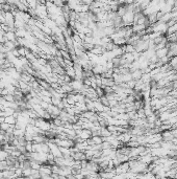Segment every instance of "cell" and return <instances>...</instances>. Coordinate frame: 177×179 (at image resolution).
<instances>
[{
    "label": "cell",
    "instance_id": "277c9868",
    "mask_svg": "<svg viewBox=\"0 0 177 179\" xmlns=\"http://www.w3.org/2000/svg\"><path fill=\"white\" fill-rule=\"evenodd\" d=\"M5 37L6 39L9 40V41H16L17 40V35H16L15 30H9V32H6L5 33Z\"/></svg>",
    "mask_w": 177,
    "mask_h": 179
},
{
    "label": "cell",
    "instance_id": "8fae6325",
    "mask_svg": "<svg viewBox=\"0 0 177 179\" xmlns=\"http://www.w3.org/2000/svg\"><path fill=\"white\" fill-rule=\"evenodd\" d=\"M0 11H2V3L0 2Z\"/></svg>",
    "mask_w": 177,
    "mask_h": 179
},
{
    "label": "cell",
    "instance_id": "7a4b0ae2",
    "mask_svg": "<svg viewBox=\"0 0 177 179\" xmlns=\"http://www.w3.org/2000/svg\"><path fill=\"white\" fill-rule=\"evenodd\" d=\"M168 52H169V47L167 46V45H166L165 47L158 48V49H156V50H155V55L157 56V58H158V59L166 57V56H168Z\"/></svg>",
    "mask_w": 177,
    "mask_h": 179
},
{
    "label": "cell",
    "instance_id": "5b68a950",
    "mask_svg": "<svg viewBox=\"0 0 177 179\" xmlns=\"http://www.w3.org/2000/svg\"><path fill=\"white\" fill-rule=\"evenodd\" d=\"M4 122L9 124V125H16V122H17V117L13 114V115H9V116H5V119H4Z\"/></svg>",
    "mask_w": 177,
    "mask_h": 179
},
{
    "label": "cell",
    "instance_id": "3957f363",
    "mask_svg": "<svg viewBox=\"0 0 177 179\" xmlns=\"http://www.w3.org/2000/svg\"><path fill=\"white\" fill-rule=\"evenodd\" d=\"M142 75H143V71L141 69H134L131 71V77H132V80L134 81H139L141 80Z\"/></svg>",
    "mask_w": 177,
    "mask_h": 179
},
{
    "label": "cell",
    "instance_id": "52a82bcc",
    "mask_svg": "<svg viewBox=\"0 0 177 179\" xmlns=\"http://www.w3.org/2000/svg\"><path fill=\"white\" fill-rule=\"evenodd\" d=\"M42 164L38 161L33 160V159H30V168L33 169V170H40V168H41Z\"/></svg>",
    "mask_w": 177,
    "mask_h": 179
},
{
    "label": "cell",
    "instance_id": "6da1fadb",
    "mask_svg": "<svg viewBox=\"0 0 177 179\" xmlns=\"http://www.w3.org/2000/svg\"><path fill=\"white\" fill-rule=\"evenodd\" d=\"M47 111L51 114V117H52V119L54 118V117L59 116V113H61V109H59L57 106H55V105H53V104H50L49 106H48Z\"/></svg>",
    "mask_w": 177,
    "mask_h": 179
},
{
    "label": "cell",
    "instance_id": "9c48e42d",
    "mask_svg": "<svg viewBox=\"0 0 177 179\" xmlns=\"http://www.w3.org/2000/svg\"><path fill=\"white\" fill-rule=\"evenodd\" d=\"M3 98H4L7 102H15V96H14L13 93H9V94L4 96Z\"/></svg>",
    "mask_w": 177,
    "mask_h": 179
},
{
    "label": "cell",
    "instance_id": "30bf717a",
    "mask_svg": "<svg viewBox=\"0 0 177 179\" xmlns=\"http://www.w3.org/2000/svg\"><path fill=\"white\" fill-rule=\"evenodd\" d=\"M4 119H5V117H4V116H0V124L4 122Z\"/></svg>",
    "mask_w": 177,
    "mask_h": 179
},
{
    "label": "cell",
    "instance_id": "ba28073f",
    "mask_svg": "<svg viewBox=\"0 0 177 179\" xmlns=\"http://www.w3.org/2000/svg\"><path fill=\"white\" fill-rule=\"evenodd\" d=\"M136 1V0H119V3H120V4H126V5H129V4H133Z\"/></svg>",
    "mask_w": 177,
    "mask_h": 179
},
{
    "label": "cell",
    "instance_id": "8992f818",
    "mask_svg": "<svg viewBox=\"0 0 177 179\" xmlns=\"http://www.w3.org/2000/svg\"><path fill=\"white\" fill-rule=\"evenodd\" d=\"M13 126L14 125H9V124H7V122H2V124H0V130L3 131V132H6V131H9Z\"/></svg>",
    "mask_w": 177,
    "mask_h": 179
}]
</instances>
